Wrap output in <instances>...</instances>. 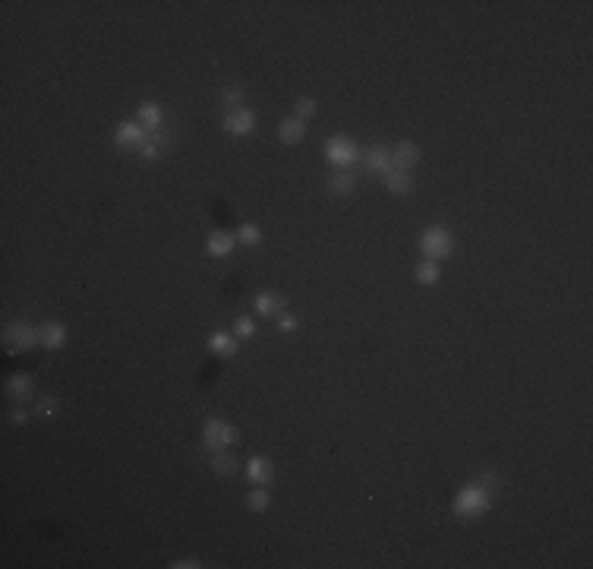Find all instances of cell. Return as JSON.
Segmentation results:
<instances>
[{
    "mask_svg": "<svg viewBox=\"0 0 593 569\" xmlns=\"http://www.w3.org/2000/svg\"><path fill=\"white\" fill-rule=\"evenodd\" d=\"M35 345H41V339H38V329H32L29 323H10L4 329V348L10 354H23V351H29Z\"/></svg>",
    "mask_w": 593,
    "mask_h": 569,
    "instance_id": "cell-5",
    "label": "cell"
},
{
    "mask_svg": "<svg viewBox=\"0 0 593 569\" xmlns=\"http://www.w3.org/2000/svg\"><path fill=\"white\" fill-rule=\"evenodd\" d=\"M357 158H360V149H357L354 139L331 136L326 143V161L335 168V171H350V168L357 165Z\"/></svg>",
    "mask_w": 593,
    "mask_h": 569,
    "instance_id": "cell-3",
    "label": "cell"
},
{
    "mask_svg": "<svg viewBox=\"0 0 593 569\" xmlns=\"http://www.w3.org/2000/svg\"><path fill=\"white\" fill-rule=\"evenodd\" d=\"M414 278L420 285H436L442 278V269H439V263H433V259H423L420 266L414 269Z\"/></svg>",
    "mask_w": 593,
    "mask_h": 569,
    "instance_id": "cell-20",
    "label": "cell"
},
{
    "mask_svg": "<svg viewBox=\"0 0 593 569\" xmlns=\"http://www.w3.org/2000/svg\"><path fill=\"white\" fill-rule=\"evenodd\" d=\"M303 136H306V124H303L300 117H287V121H281V126H278V139H281L284 146L303 143Z\"/></svg>",
    "mask_w": 593,
    "mask_h": 569,
    "instance_id": "cell-15",
    "label": "cell"
},
{
    "mask_svg": "<svg viewBox=\"0 0 593 569\" xmlns=\"http://www.w3.org/2000/svg\"><path fill=\"white\" fill-rule=\"evenodd\" d=\"M221 104L224 108H231V111H240V108H246V92L240 86H231V89H224V95H221Z\"/></svg>",
    "mask_w": 593,
    "mask_h": 569,
    "instance_id": "cell-23",
    "label": "cell"
},
{
    "mask_svg": "<svg viewBox=\"0 0 593 569\" xmlns=\"http://www.w3.org/2000/svg\"><path fill=\"white\" fill-rule=\"evenodd\" d=\"M328 187H331V193L348 196V193H354L357 178H354L350 171H335V174H331V180H328Z\"/></svg>",
    "mask_w": 593,
    "mask_h": 569,
    "instance_id": "cell-21",
    "label": "cell"
},
{
    "mask_svg": "<svg viewBox=\"0 0 593 569\" xmlns=\"http://www.w3.org/2000/svg\"><path fill=\"white\" fill-rule=\"evenodd\" d=\"M272 462L265 459V455H253L250 462H246V477H250L256 487H265V484H272Z\"/></svg>",
    "mask_w": 593,
    "mask_h": 569,
    "instance_id": "cell-12",
    "label": "cell"
},
{
    "mask_svg": "<svg viewBox=\"0 0 593 569\" xmlns=\"http://www.w3.org/2000/svg\"><path fill=\"white\" fill-rule=\"evenodd\" d=\"M57 408H60V402L54 396H41L38 402H35V418H54V414H57Z\"/></svg>",
    "mask_w": 593,
    "mask_h": 569,
    "instance_id": "cell-25",
    "label": "cell"
},
{
    "mask_svg": "<svg viewBox=\"0 0 593 569\" xmlns=\"http://www.w3.org/2000/svg\"><path fill=\"white\" fill-rule=\"evenodd\" d=\"M10 421H13V424H26V421H29V411H26L23 405H16V408L10 411Z\"/></svg>",
    "mask_w": 593,
    "mask_h": 569,
    "instance_id": "cell-31",
    "label": "cell"
},
{
    "mask_svg": "<svg viewBox=\"0 0 593 569\" xmlns=\"http://www.w3.org/2000/svg\"><path fill=\"white\" fill-rule=\"evenodd\" d=\"M240 437H237V427H231L228 421L221 418H209L206 427H202V443H206L209 453H221V449L234 446Z\"/></svg>",
    "mask_w": 593,
    "mask_h": 569,
    "instance_id": "cell-4",
    "label": "cell"
},
{
    "mask_svg": "<svg viewBox=\"0 0 593 569\" xmlns=\"http://www.w3.org/2000/svg\"><path fill=\"white\" fill-rule=\"evenodd\" d=\"M477 484H483L486 490H492V494H496L499 490V484H502V477H499V472H483L480 475V481Z\"/></svg>",
    "mask_w": 593,
    "mask_h": 569,
    "instance_id": "cell-28",
    "label": "cell"
},
{
    "mask_svg": "<svg viewBox=\"0 0 593 569\" xmlns=\"http://www.w3.org/2000/svg\"><path fill=\"white\" fill-rule=\"evenodd\" d=\"M209 465H211V472L221 475V477H231V475L237 472V459L228 453V449H221V453H211V462H209Z\"/></svg>",
    "mask_w": 593,
    "mask_h": 569,
    "instance_id": "cell-19",
    "label": "cell"
},
{
    "mask_svg": "<svg viewBox=\"0 0 593 569\" xmlns=\"http://www.w3.org/2000/svg\"><path fill=\"white\" fill-rule=\"evenodd\" d=\"M278 326H281V332H291V329H296L300 323H296V316H291V313H281Z\"/></svg>",
    "mask_w": 593,
    "mask_h": 569,
    "instance_id": "cell-30",
    "label": "cell"
},
{
    "mask_svg": "<svg viewBox=\"0 0 593 569\" xmlns=\"http://www.w3.org/2000/svg\"><path fill=\"white\" fill-rule=\"evenodd\" d=\"M237 241H240V244H246V247H256V244L262 241V231H259L256 224L243 222V224L237 228Z\"/></svg>",
    "mask_w": 593,
    "mask_h": 569,
    "instance_id": "cell-24",
    "label": "cell"
},
{
    "mask_svg": "<svg viewBox=\"0 0 593 569\" xmlns=\"http://www.w3.org/2000/svg\"><path fill=\"white\" fill-rule=\"evenodd\" d=\"M489 506H492V490H486L483 484H467V487H461L455 494L451 512L458 519H464V522H474V519L489 512Z\"/></svg>",
    "mask_w": 593,
    "mask_h": 569,
    "instance_id": "cell-1",
    "label": "cell"
},
{
    "mask_svg": "<svg viewBox=\"0 0 593 569\" xmlns=\"http://www.w3.org/2000/svg\"><path fill=\"white\" fill-rule=\"evenodd\" d=\"M451 250H455V237H451L448 228H442V224H433V228L423 231V237H420L423 259H433V263H439V259H445Z\"/></svg>",
    "mask_w": 593,
    "mask_h": 569,
    "instance_id": "cell-2",
    "label": "cell"
},
{
    "mask_svg": "<svg viewBox=\"0 0 593 569\" xmlns=\"http://www.w3.org/2000/svg\"><path fill=\"white\" fill-rule=\"evenodd\" d=\"M366 171H372V174H385L388 171H394V158H392V149L388 146H372L370 152H366Z\"/></svg>",
    "mask_w": 593,
    "mask_h": 569,
    "instance_id": "cell-8",
    "label": "cell"
},
{
    "mask_svg": "<svg viewBox=\"0 0 593 569\" xmlns=\"http://www.w3.org/2000/svg\"><path fill=\"white\" fill-rule=\"evenodd\" d=\"M139 158H143V161H158V158H161V149L152 143V136H148V143L143 146V149H139Z\"/></svg>",
    "mask_w": 593,
    "mask_h": 569,
    "instance_id": "cell-29",
    "label": "cell"
},
{
    "mask_svg": "<svg viewBox=\"0 0 593 569\" xmlns=\"http://www.w3.org/2000/svg\"><path fill=\"white\" fill-rule=\"evenodd\" d=\"M224 130H228L231 136H250V133L256 130V114H253L250 108L228 111V117H224Z\"/></svg>",
    "mask_w": 593,
    "mask_h": 569,
    "instance_id": "cell-7",
    "label": "cell"
},
{
    "mask_svg": "<svg viewBox=\"0 0 593 569\" xmlns=\"http://www.w3.org/2000/svg\"><path fill=\"white\" fill-rule=\"evenodd\" d=\"M171 566L174 569H199L202 563H199V560H177V563H171Z\"/></svg>",
    "mask_w": 593,
    "mask_h": 569,
    "instance_id": "cell-32",
    "label": "cell"
},
{
    "mask_svg": "<svg viewBox=\"0 0 593 569\" xmlns=\"http://www.w3.org/2000/svg\"><path fill=\"white\" fill-rule=\"evenodd\" d=\"M148 136H152V133H148L139 121H123L114 130V143L120 146V149H136L139 152L148 143Z\"/></svg>",
    "mask_w": 593,
    "mask_h": 569,
    "instance_id": "cell-6",
    "label": "cell"
},
{
    "mask_svg": "<svg viewBox=\"0 0 593 569\" xmlns=\"http://www.w3.org/2000/svg\"><path fill=\"white\" fill-rule=\"evenodd\" d=\"M209 351L218 357H234L237 354V335L231 332H211L209 335Z\"/></svg>",
    "mask_w": 593,
    "mask_h": 569,
    "instance_id": "cell-16",
    "label": "cell"
},
{
    "mask_svg": "<svg viewBox=\"0 0 593 569\" xmlns=\"http://www.w3.org/2000/svg\"><path fill=\"white\" fill-rule=\"evenodd\" d=\"M139 124L145 126L148 133H158L165 126V111H161L158 102H143L139 104Z\"/></svg>",
    "mask_w": 593,
    "mask_h": 569,
    "instance_id": "cell-14",
    "label": "cell"
},
{
    "mask_svg": "<svg viewBox=\"0 0 593 569\" xmlns=\"http://www.w3.org/2000/svg\"><path fill=\"white\" fill-rule=\"evenodd\" d=\"M253 307H256L262 316H278L287 310V298L284 294H272V291H259L256 300H253Z\"/></svg>",
    "mask_w": 593,
    "mask_h": 569,
    "instance_id": "cell-10",
    "label": "cell"
},
{
    "mask_svg": "<svg viewBox=\"0 0 593 569\" xmlns=\"http://www.w3.org/2000/svg\"><path fill=\"white\" fill-rule=\"evenodd\" d=\"M234 335H237V339H253V335H256V323H253L250 316H237Z\"/></svg>",
    "mask_w": 593,
    "mask_h": 569,
    "instance_id": "cell-26",
    "label": "cell"
},
{
    "mask_svg": "<svg viewBox=\"0 0 593 569\" xmlns=\"http://www.w3.org/2000/svg\"><path fill=\"white\" fill-rule=\"evenodd\" d=\"M382 180H385V190H388V193H394V196H407L414 190L411 171H398V168H394V171H388Z\"/></svg>",
    "mask_w": 593,
    "mask_h": 569,
    "instance_id": "cell-17",
    "label": "cell"
},
{
    "mask_svg": "<svg viewBox=\"0 0 593 569\" xmlns=\"http://www.w3.org/2000/svg\"><path fill=\"white\" fill-rule=\"evenodd\" d=\"M420 146L411 143V139H404V143H398V149H392V158H394V168L398 171H411V168L420 161Z\"/></svg>",
    "mask_w": 593,
    "mask_h": 569,
    "instance_id": "cell-9",
    "label": "cell"
},
{
    "mask_svg": "<svg viewBox=\"0 0 593 569\" xmlns=\"http://www.w3.org/2000/svg\"><path fill=\"white\" fill-rule=\"evenodd\" d=\"M272 506V494H268L265 487H256V490H250L246 494V509H253V512H262Z\"/></svg>",
    "mask_w": 593,
    "mask_h": 569,
    "instance_id": "cell-22",
    "label": "cell"
},
{
    "mask_svg": "<svg viewBox=\"0 0 593 569\" xmlns=\"http://www.w3.org/2000/svg\"><path fill=\"white\" fill-rule=\"evenodd\" d=\"M234 244H237V234H231V231H211L206 250H209V256L221 259V256H228V253L234 250Z\"/></svg>",
    "mask_w": 593,
    "mask_h": 569,
    "instance_id": "cell-13",
    "label": "cell"
},
{
    "mask_svg": "<svg viewBox=\"0 0 593 569\" xmlns=\"http://www.w3.org/2000/svg\"><path fill=\"white\" fill-rule=\"evenodd\" d=\"M316 114V102L313 98H296L294 104V117H300V121H306V117Z\"/></svg>",
    "mask_w": 593,
    "mask_h": 569,
    "instance_id": "cell-27",
    "label": "cell"
},
{
    "mask_svg": "<svg viewBox=\"0 0 593 569\" xmlns=\"http://www.w3.org/2000/svg\"><path fill=\"white\" fill-rule=\"evenodd\" d=\"M38 339L48 351H57L67 345V326L63 323H45V326H38Z\"/></svg>",
    "mask_w": 593,
    "mask_h": 569,
    "instance_id": "cell-11",
    "label": "cell"
},
{
    "mask_svg": "<svg viewBox=\"0 0 593 569\" xmlns=\"http://www.w3.org/2000/svg\"><path fill=\"white\" fill-rule=\"evenodd\" d=\"M6 392H10V399H16V402H26V399L35 392V383L29 374H13L6 379Z\"/></svg>",
    "mask_w": 593,
    "mask_h": 569,
    "instance_id": "cell-18",
    "label": "cell"
}]
</instances>
